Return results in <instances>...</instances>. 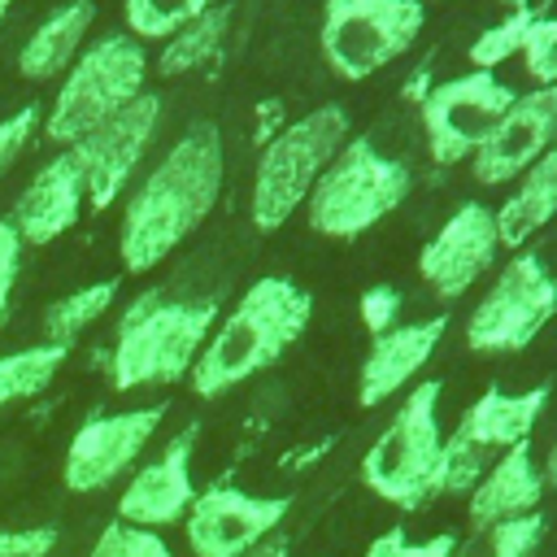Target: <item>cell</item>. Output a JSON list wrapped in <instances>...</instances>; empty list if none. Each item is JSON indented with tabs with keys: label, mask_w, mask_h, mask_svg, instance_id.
Returning <instances> with one entry per match:
<instances>
[{
	"label": "cell",
	"mask_w": 557,
	"mask_h": 557,
	"mask_svg": "<svg viewBox=\"0 0 557 557\" xmlns=\"http://www.w3.org/2000/svg\"><path fill=\"white\" fill-rule=\"evenodd\" d=\"M422 4H426V0H422Z\"/></svg>",
	"instance_id": "cell-42"
},
{
	"label": "cell",
	"mask_w": 557,
	"mask_h": 557,
	"mask_svg": "<svg viewBox=\"0 0 557 557\" xmlns=\"http://www.w3.org/2000/svg\"><path fill=\"white\" fill-rule=\"evenodd\" d=\"M22 239L17 231L9 226V218H0V331L9 322V305H13V287H17V274H22Z\"/></svg>",
	"instance_id": "cell-34"
},
{
	"label": "cell",
	"mask_w": 557,
	"mask_h": 557,
	"mask_svg": "<svg viewBox=\"0 0 557 557\" xmlns=\"http://www.w3.org/2000/svg\"><path fill=\"white\" fill-rule=\"evenodd\" d=\"M540 9H544V4L505 9V13H500L492 26H483V30L470 39V48H466L470 70H492V74H496V65H505L509 57H522V44H527L531 22L540 17Z\"/></svg>",
	"instance_id": "cell-28"
},
{
	"label": "cell",
	"mask_w": 557,
	"mask_h": 557,
	"mask_svg": "<svg viewBox=\"0 0 557 557\" xmlns=\"http://www.w3.org/2000/svg\"><path fill=\"white\" fill-rule=\"evenodd\" d=\"M352 122L344 104H313L296 122H287L265 148H257L252 187H248V218L261 235L283 231L296 209H305L313 183L348 144Z\"/></svg>",
	"instance_id": "cell-4"
},
{
	"label": "cell",
	"mask_w": 557,
	"mask_h": 557,
	"mask_svg": "<svg viewBox=\"0 0 557 557\" xmlns=\"http://www.w3.org/2000/svg\"><path fill=\"white\" fill-rule=\"evenodd\" d=\"M544 492H548L544 470L535 466L531 440H522V444L505 448V453L483 470V479L470 487V496H466V505H470V527H492V522H509V518L535 513Z\"/></svg>",
	"instance_id": "cell-20"
},
{
	"label": "cell",
	"mask_w": 557,
	"mask_h": 557,
	"mask_svg": "<svg viewBox=\"0 0 557 557\" xmlns=\"http://www.w3.org/2000/svg\"><path fill=\"white\" fill-rule=\"evenodd\" d=\"M200 426H183L174 431L161 453L152 461H144L131 483L117 496V522L131 527H148V531H165V527H183L191 500H196V479H191V453H196Z\"/></svg>",
	"instance_id": "cell-16"
},
{
	"label": "cell",
	"mask_w": 557,
	"mask_h": 557,
	"mask_svg": "<svg viewBox=\"0 0 557 557\" xmlns=\"http://www.w3.org/2000/svg\"><path fill=\"white\" fill-rule=\"evenodd\" d=\"M65 361H70V344H52V339L4 352L0 357V405L35 400L39 392L52 387V379L61 374Z\"/></svg>",
	"instance_id": "cell-24"
},
{
	"label": "cell",
	"mask_w": 557,
	"mask_h": 557,
	"mask_svg": "<svg viewBox=\"0 0 557 557\" xmlns=\"http://www.w3.org/2000/svg\"><path fill=\"white\" fill-rule=\"evenodd\" d=\"M283 126H287V109H283V100H278V96L261 100V104H257V113H252V144H257V148H265Z\"/></svg>",
	"instance_id": "cell-36"
},
{
	"label": "cell",
	"mask_w": 557,
	"mask_h": 557,
	"mask_svg": "<svg viewBox=\"0 0 557 557\" xmlns=\"http://www.w3.org/2000/svg\"><path fill=\"white\" fill-rule=\"evenodd\" d=\"M548 396H553L548 383L527 387V392L483 387V392L474 396V405L457 418L453 435H461L470 448H479V453H487V457L496 461L505 448L531 440V431L540 426V418H544V409H548Z\"/></svg>",
	"instance_id": "cell-19"
},
{
	"label": "cell",
	"mask_w": 557,
	"mask_h": 557,
	"mask_svg": "<svg viewBox=\"0 0 557 557\" xmlns=\"http://www.w3.org/2000/svg\"><path fill=\"white\" fill-rule=\"evenodd\" d=\"M544 483L557 487V435H553V444H548V453H544Z\"/></svg>",
	"instance_id": "cell-39"
},
{
	"label": "cell",
	"mask_w": 557,
	"mask_h": 557,
	"mask_svg": "<svg viewBox=\"0 0 557 557\" xmlns=\"http://www.w3.org/2000/svg\"><path fill=\"white\" fill-rule=\"evenodd\" d=\"M148 91V52L135 35L109 30L87 39L78 61L61 74L52 104L44 109L39 126L44 139L57 148L78 144L96 126H104L113 113H122L131 100Z\"/></svg>",
	"instance_id": "cell-5"
},
{
	"label": "cell",
	"mask_w": 557,
	"mask_h": 557,
	"mask_svg": "<svg viewBox=\"0 0 557 557\" xmlns=\"http://www.w3.org/2000/svg\"><path fill=\"white\" fill-rule=\"evenodd\" d=\"M440 396H444L440 379L413 383L361 457V483L379 500H387L405 513L422 509L435 496V466H440V448H444Z\"/></svg>",
	"instance_id": "cell-7"
},
{
	"label": "cell",
	"mask_w": 557,
	"mask_h": 557,
	"mask_svg": "<svg viewBox=\"0 0 557 557\" xmlns=\"http://www.w3.org/2000/svg\"><path fill=\"white\" fill-rule=\"evenodd\" d=\"M448 318H418V322H396L392 331L370 339V352L357 370V405L361 409H379L392 396L409 392L413 379L426 370V361L435 357V348L444 344Z\"/></svg>",
	"instance_id": "cell-17"
},
{
	"label": "cell",
	"mask_w": 557,
	"mask_h": 557,
	"mask_svg": "<svg viewBox=\"0 0 557 557\" xmlns=\"http://www.w3.org/2000/svg\"><path fill=\"white\" fill-rule=\"evenodd\" d=\"M113 300H117V278H96V283H83V287L57 296V300L44 309V339L74 348V339H78L100 313H109Z\"/></svg>",
	"instance_id": "cell-25"
},
{
	"label": "cell",
	"mask_w": 557,
	"mask_h": 557,
	"mask_svg": "<svg viewBox=\"0 0 557 557\" xmlns=\"http://www.w3.org/2000/svg\"><path fill=\"white\" fill-rule=\"evenodd\" d=\"M544 531H548V518L535 509V513H522L509 522L474 527L466 540H457L453 557H531L544 544Z\"/></svg>",
	"instance_id": "cell-26"
},
{
	"label": "cell",
	"mask_w": 557,
	"mask_h": 557,
	"mask_svg": "<svg viewBox=\"0 0 557 557\" xmlns=\"http://www.w3.org/2000/svg\"><path fill=\"white\" fill-rule=\"evenodd\" d=\"M157 126H161V96L144 91L122 113H113L104 126H96L91 135L70 144V157L83 170V187H87V209L91 213L109 209L131 187V178L139 174V165H144V157L152 148Z\"/></svg>",
	"instance_id": "cell-11"
},
{
	"label": "cell",
	"mask_w": 557,
	"mask_h": 557,
	"mask_svg": "<svg viewBox=\"0 0 557 557\" xmlns=\"http://www.w3.org/2000/svg\"><path fill=\"white\" fill-rule=\"evenodd\" d=\"M87 209V187H83V170L70 157V148H57L22 187L9 226L17 231V239L26 248H44L52 239H61L65 231H74V222Z\"/></svg>",
	"instance_id": "cell-18"
},
{
	"label": "cell",
	"mask_w": 557,
	"mask_h": 557,
	"mask_svg": "<svg viewBox=\"0 0 557 557\" xmlns=\"http://www.w3.org/2000/svg\"><path fill=\"white\" fill-rule=\"evenodd\" d=\"M426 26L422 0H322L318 52L344 83H361L400 61Z\"/></svg>",
	"instance_id": "cell-8"
},
{
	"label": "cell",
	"mask_w": 557,
	"mask_h": 557,
	"mask_svg": "<svg viewBox=\"0 0 557 557\" xmlns=\"http://www.w3.org/2000/svg\"><path fill=\"white\" fill-rule=\"evenodd\" d=\"M231 17H235V9L218 0L209 13H200L196 22H187L178 35H170V39L161 44V52H157V70H161L165 78H178V74H191V70L213 65V61L222 57V48H226Z\"/></svg>",
	"instance_id": "cell-23"
},
{
	"label": "cell",
	"mask_w": 557,
	"mask_h": 557,
	"mask_svg": "<svg viewBox=\"0 0 557 557\" xmlns=\"http://www.w3.org/2000/svg\"><path fill=\"white\" fill-rule=\"evenodd\" d=\"M513 87L492 70H466L457 78H444L431 87V96L418 104L426 157L435 165H461L470 161L483 139L496 131L505 109L513 104Z\"/></svg>",
	"instance_id": "cell-10"
},
{
	"label": "cell",
	"mask_w": 557,
	"mask_h": 557,
	"mask_svg": "<svg viewBox=\"0 0 557 557\" xmlns=\"http://www.w3.org/2000/svg\"><path fill=\"white\" fill-rule=\"evenodd\" d=\"M313 322V296L283 278V274H265L257 283H248L239 292V300L218 313L191 374L187 387L200 400H218L231 387L257 379L261 370L278 366L283 352L309 331Z\"/></svg>",
	"instance_id": "cell-2"
},
{
	"label": "cell",
	"mask_w": 557,
	"mask_h": 557,
	"mask_svg": "<svg viewBox=\"0 0 557 557\" xmlns=\"http://www.w3.org/2000/svg\"><path fill=\"white\" fill-rule=\"evenodd\" d=\"M413 191V170L387 157L370 135H348L305 200V222L326 239H357L374 231Z\"/></svg>",
	"instance_id": "cell-6"
},
{
	"label": "cell",
	"mask_w": 557,
	"mask_h": 557,
	"mask_svg": "<svg viewBox=\"0 0 557 557\" xmlns=\"http://www.w3.org/2000/svg\"><path fill=\"white\" fill-rule=\"evenodd\" d=\"M161 418H165V405H139V409H117V413L87 418L65 444V461H61L65 487L78 492V496L113 487L139 461V453L157 435Z\"/></svg>",
	"instance_id": "cell-13"
},
{
	"label": "cell",
	"mask_w": 557,
	"mask_h": 557,
	"mask_svg": "<svg viewBox=\"0 0 557 557\" xmlns=\"http://www.w3.org/2000/svg\"><path fill=\"white\" fill-rule=\"evenodd\" d=\"M500 257L496 213L483 200L457 205L418 252V278L440 300H461Z\"/></svg>",
	"instance_id": "cell-14"
},
{
	"label": "cell",
	"mask_w": 557,
	"mask_h": 557,
	"mask_svg": "<svg viewBox=\"0 0 557 557\" xmlns=\"http://www.w3.org/2000/svg\"><path fill=\"white\" fill-rule=\"evenodd\" d=\"M496 213V235L500 248H527L553 218H557V148L544 152L505 196V205L492 209Z\"/></svg>",
	"instance_id": "cell-22"
},
{
	"label": "cell",
	"mask_w": 557,
	"mask_h": 557,
	"mask_svg": "<svg viewBox=\"0 0 557 557\" xmlns=\"http://www.w3.org/2000/svg\"><path fill=\"white\" fill-rule=\"evenodd\" d=\"M13 4H17V0H0V22L9 17V9H13Z\"/></svg>",
	"instance_id": "cell-40"
},
{
	"label": "cell",
	"mask_w": 557,
	"mask_h": 557,
	"mask_svg": "<svg viewBox=\"0 0 557 557\" xmlns=\"http://www.w3.org/2000/svg\"><path fill=\"white\" fill-rule=\"evenodd\" d=\"M52 548H57L52 527H17V531L0 527V557H48Z\"/></svg>",
	"instance_id": "cell-35"
},
{
	"label": "cell",
	"mask_w": 557,
	"mask_h": 557,
	"mask_svg": "<svg viewBox=\"0 0 557 557\" xmlns=\"http://www.w3.org/2000/svg\"><path fill=\"white\" fill-rule=\"evenodd\" d=\"M91 26H96V4L91 0H65V4H57L22 39V48H17V74L30 78V83L61 78L78 61V52L87 48Z\"/></svg>",
	"instance_id": "cell-21"
},
{
	"label": "cell",
	"mask_w": 557,
	"mask_h": 557,
	"mask_svg": "<svg viewBox=\"0 0 557 557\" xmlns=\"http://www.w3.org/2000/svg\"><path fill=\"white\" fill-rule=\"evenodd\" d=\"M287 553H292L287 535H283V531H274L270 540H261V544H257V548H248L244 557H287Z\"/></svg>",
	"instance_id": "cell-38"
},
{
	"label": "cell",
	"mask_w": 557,
	"mask_h": 557,
	"mask_svg": "<svg viewBox=\"0 0 557 557\" xmlns=\"http://www.w3.org/2000/svg\"><path fill=\"white\" fill-rule=\"evenodd\" d=\"M522 65L535 87H557V13L540 9L531 22V35L522 44Z\"/></svg>",
	"instance_id": "cell-30"
},
{
	"label": "cell",
	"mask_w": 557,
	"mask_h": 557,
	"mask_svg": "<svg viewBox=\"0 0 557 557\" xmlns=\"http://www.w3.org/2000/svg\"><path fill=\"white\" fill-rule=\"evenodd\" d=\"M540 4H548V0H540Z\"/></svg>",
	"instance_id": "cell-41"
},
{
	"label": "cell",
	"mask_w": 557,
	"mask_h": 557,
	"mask_svg": "<svg viewBox=\"0 0 557 557\" xmlns=\"http://www.w3.org/2000/svg\"><path fill=\"white\" fill-rule=\"evenodd\" d=\"M453 548H457V535H453V531H440V535H431V540H413V535L396 522V527L379 531V535L366 544L361 557H453Z\"/></svg>",
	"instance_id": "cell-31"
},
{
	"label": "cell",
	"mask_w": 557,
	"mask_h": 557,
	"mask_svg": "<svg viewBox=\"0 0 557 557\" xmlns=\"http://www.w3.org/2000/svg\"><path fill=\"white\" fill-rule=\"evenodd\" d=\"M357 313H361V326L370 335H383V331H392L400 322V292L392 283H374V287L361 292Z\"/></svg>",
	"instance_id": "cell-32"
},
{
	"label": "cell",
	"mask_w": 557,
	"mask_h": 557,
	"mask_svg": "<svg viewBox=\"0 0 557 557\" xmlns=\"http://www.w3.org/2000/svg\"><path fill=\"white\" fill-rule=\"evenodd\" d=\"M222 183H226V144L218 122L200 117L157 157V165L126 196L117 226L122 270L148 274L178 244H187V235H196L205 218L218 209Z\"/></svg>",
	"instance_id": "cell-1"
},
{
	"label": "cell",
	"mask_w": 557,
	"mask_h": 557,
	"mask_svg": "<svg viewBox=\"0 0 557 557\" xmlns=\"http://www.w3.org/2000/svg\"><path fill=\"white\" fill-rule=\"evenodd\" d=\"M87 557H174V553H170V544L161 540V531L131 527V522H117V518H113V522L96 535V544H91Z\"/></svg>",
	"instance_id": "cell-29"
},
{
	"label": "cell",
	"mask_w": 557,
	"mask_h": 557,
	"mask_svg": "<svg viewBox=\"0 0 557 557\" xmlns=\"http://www.w3.org/2000/svg\"><path fill=\"white\" fill-rule=\"evenodd\" d=\"M431 87H435V70H431V61H422V65H413V70H409V78L400 83V100L418 109V104L431 96Z\"/></svg>",
	"instance_id": "cell-37"
},
{
	"label": "cell",
	"mask_w": 557,
	"mask_h": 557,
	"mask_svg": "<svg viewBox=\"0 0 557 557\" xmlns=\"http://www.w3.org/2000/svg\"><path fill=\"white\" fill-rule=\"evenodd\" d=\"M292 496H252L226 479L196 492L183 535L191 557H244L287 522Z\"/></svg>",
	"instance_id": "cell-12"
},
{
	"label": "cell",
	"mask_w": 557,
	"mask_h": 557,
	"mask_svg": "<svg viewBox=\"0 0 557 557\" xmlns=\"http://www.w3.org/2000/svg\"><path fill=\"white\" fill-rule=\"evenodd\" d=\"M553 313H557V274H553V265L540 252L518 248L505 261V270L492 278V287L479 296V305L470 309L466 344L483 357L522 352L553 322Z\"/></svg>",
	"instance_id": "cell-9"
},
{
	"label": "cell",
	"mask_w": 557,
	"mask_h": 557,
	"mask_svg": "<svg viewBox=\"0 0 557 557\" xmlns=\"http://www.w3.org/2000/svg\"><path fill=\"white\" fill-rule=\"evenodd\" d=\"M39 117H44V109L30 100V104H22L17 113H9V117H0V174L22 157V148L35 139V126H39Z\"/></svg>",
	"instance_id": "cell-33"
},
{
	"label": "cell",
	"mask_w": 557,
	"mask_h": 557,
	"mask_svg": "<svg viewBox=\"0 0 557 557\" xmlns=\"http://www.w3.org/2000/svg\"><path fill=\"white\" fill-rule=\"evenodd\" d=\"M218 296L170 300L165 292H139L117 322L109 348V374L117 392L183 383L218 322Z\"/></svg>",
	"instance_id": "cell-3"
},
{
	"label": "cell",
	"mask_w": 557,
	"mask_h": 557,
	"mask_svg": "<svg viewBox=\"0 0 557 557\" xmlns=\"http://www.w3.org/2000/svg\"><path fill=\"white\" fill-rule=\"evenodd\" d=\"M553 148H557V87H531L513 96L496 131L470 157V174L483 187L518 183Z\"/></svg>",
	"instance_id": "cell-15"
},
{
	"label": "cell",
	"mask_w": 557,
	"mask_h": 557,
	"mask_svg": "<svg viewBox=\"0 0 557 557\" xmlns=\"http://www.w3.org/2000/svg\"><path fill=\"white\" fill-rule=\"evenodd\" d=\"M213 4L218 0H122V22L126 35H135L139 44H165Z\"/></svg>",
	"instance_id": "cell-27"
}]
</instances>
